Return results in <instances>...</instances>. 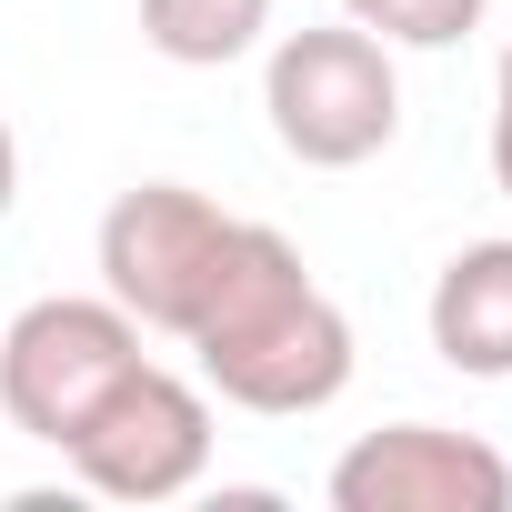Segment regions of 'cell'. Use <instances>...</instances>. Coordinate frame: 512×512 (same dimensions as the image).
Segmentation results:
<instances>
[{
	"label": "cell",
	"instance_id": "8",
	"mask_svg": "<svg viewBox=\"0 0 512 512\" xmlns=\"http://www.w3.org/2000/svg\"><path fill=\"white\" fill-rule=\"evenodd\" d=\"M272 31V0H141V41L171 71H231Z\"/></svg>",
	"mask_w": 512,
	"mask_h": 512
},
{
	"label": "cell",
	"instance_id": "11",
	"mask_svg": "<svg viewBox=\"0 0 512 512\" xmlns=\"http://www.w3.org/2000/svg\"><path fill=\"white\" fill-rule=\"evenodd\" d=\"M11 201H21V141H11V121H0V221H11Z\"/></svg>",
	"mask_w": 512,
	"mask_h": 512
},
{
	"label": "cell",
	"instance_id": "3",
	"mask_svg": "<svg viewBox=\"0 0 512 512\" xmlns=\"http://www.w3.org/2000/svg\"><path fill=\"white\" fill-rule=\"evenodd\" d=\"M61 462H71V492L91 502H131V512L181 502L211 482V392L181 382L171 362H131L91 402V422L61 442Z\"/></svg>",
	"mask_w": 512,
	"mask_h": 512
},
{
	"label": "cell",
	"instance_id": "9",
	"mask_svg": "<svg viewBox=\"0 0 512 512\" xmlns=\"http://www.w3.org/2000/svg\"><path fill=\"white\" fill-rule=\"evenodd\" d=\"M492 0H342V21H362L382 51H452L482 31Z\"/></svg>",
	"mask_w": 512,
	"mask_h": 512
},
{
	"label": "cell",
	"instance_id": "7",
	"mask_svg": "<svg viewBox=\"0 0 512 512\" xmlns=\"http://www.w3.org/2000/svg\"><path fill=\"white\" fill-rule=\"evenodd\" d=\"M432 352L462 382H512V241H462L422 302Z\"/></svg>",
	"mask_w": 512,
	"mask_h": 512
},
{
	"label": "cell",
	"instance_id": "1",
	"mask_svg": "<svg viewBox=\"0 0 512 512\" xmlns=\"http://www.w3.org/2000/svg\"><path fill=\"white\" fill-rule=\"evenodd\" d=\"M181 342L201 362V392H221L231 412H262V422H302L352 392V322L312 282L302 241L272 221L231 231V262Z\"/></svg>",
	"mask_w": 512,
	"mask_h": 512
},
{
	"label": "cell",
	"instance_id": "10",
	"mask_svg": "<svg viewBox=\"0 0 512 512\" xmlns=\"http://www.w3.org/2000/svg\"><path fill=\"white\" fill-rule=\"evenodd\" d=\"M492 181L512 201V41H502V71H492Z\"/></svg>",
	"mask_w": 512,
	"mask_h": 512
},
{
	"label": "cell",
	"instance_id": "5",
	"mask_svg": "<svg viewBox=\"0 0 512 512\" xmlns=\"http://www.w3.org/2000/svg\"><path fill=\"white\" fill-rule=\"evenodd\" d=\"M131 362H151V352L111 292H51V302L0 322V412H11V432L61 452Z\"/></svg>",
	"mask_w": 512,
	"mask_h": 512
},
{
	"label": "cell",
	"instance_id": "2",
	"mask_svg": "<svg viewBox=\"0 0 512 512\" xmlns=\"http://www.w3.org/2000/svg\"><path fill=\"white\" fill-rule=\"evenodd\" d=\"M262 111H272V141L302 171H362L402 131V71L362 21H312V31L272 41Z\"/></svg>",
	"mask_w": 512,
	"mask_h": 512
},
{
	"label": "cell",
	"instance_id": "6",
	"mask_svg": "<svg viewBox=\"0 0 512 512\" xmlns=\"http://www.w3.org/2000/svg\"><path fill=\"white\" fill-rule=\"evenodd\" d=\"M332 512H512V462L452 422H382L332 462Z\"/></svg>",
	"mask_w": 512,
	"mask_h": 512
},
{
	"label": "cell",
	"instance_id": "4",
	"mask_svg": "<svg viewBox=\"0 0 512 512\" xmlns=\"http://www.w3.org/2000/svg\"><path fill=\"white\" fill-rule=\"evenodd\" d=\"M231 231L241 211H221L211 191L191 181H131L111 211H101V292L141 322V332H191L221 262H231Z\"/></svg>",
	"mask_w": 512,
	"mask_h": 512
}]
</instances>
